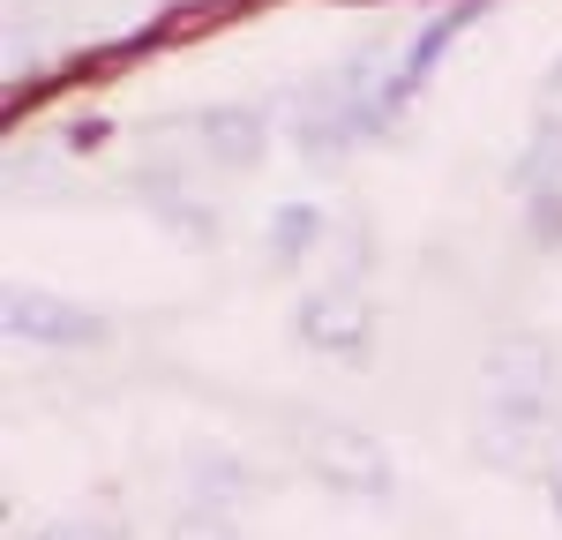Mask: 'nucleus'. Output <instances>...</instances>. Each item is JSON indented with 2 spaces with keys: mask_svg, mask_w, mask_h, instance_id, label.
I'll use <instances>...</instances> for the list:
<instances>
[{
  "mask_svg": "<svg viewBox=\"0 0 562 540\" xmlns=\"http://www.w3.org/2000/svg\"><path fill=\"white\" fill-rule=\"evenodd\" d=\"M473 458L503 481H562V398H503L480 391L473 405Z\"/></svg>",
  "mask_w": 562,
  "mask_h": 540,
  "instance_id": "1",
  "label": "nucleus"
},
{
  "mask_svg": "<svg viewBox=\"0 0 562 540\" xmlns=\"http://www.w3.org/2000/svg\"><path fill=\"white\" fill-rule=\"evenodd\" d=\"M293 458L315 488L330 495H352V503H383L397 488V458L375 428L360 420H338V413H301L293 420Z\"/></svg>",
  "mask_w": 562,
  "mask_h": 540,
  "instance_id": "2",
  "label": "nucleus"
},
{
  "mask_svg": "<svg viewBox=\"0 0 562 540\" xmlns=\"http://www.w3.org/2000/svg\"><path fill=\"white\" fill-rule=\"evenodd\" d=\"M166 540H248V533H240V518L217 510V503H180V518H173Z\"/></svg>",
  "mask_w": 562,
  "mask_h": 540,
  "instance_id": "12",
  "label": "nucleus"
},
{
  "mask_svg": "<svg viewBox=\"0 0 562 540\" xmlns=\"http://www.w3.org/2000/svg\"><path fill=\"white\" fill-rule=\"evenodd\" d=\"M548 510H555V518H562V481H555V488H548Z\"/></svg>",
  "mask_w": 562,
  "mask_h": 540,
  "instance_id": "15",
  "label": "nucleus"
},
{
  "mask_svg": "<svg viewBox=\"0 0 562 540\" xmlns=\"http://www.w3.org/2000/svg\"><path fill=\"white\" fill-rule=\"evenodd\" d=\"M180 481H188V503H217V510H240V503L262 495L256 458H240L233 443H188Z\"/></svg>",
  "mask_w": 562,
  "mask_h": 540,
  "instance_id": "8",
  "label": "nucleus"
},
{
  "mask_svg": "<svg viewBox=\"0 0 562 540\" xmlns=\"http://www.w3.org/2000/svg\"><path fill=\"white\" fill-rule=\"evenodd\" d=\"M383 83H375V68H346L338 83L323 76V83L301 90V121H293V135H301L307 158H330V150H346V143H360V135H383Z\"/></svg>",
  "mask_w": 562,
  "mask_h": 540,
  "instance_id": "3",
  "label": "nucleus"
},
{
  "mask_svg": "<svg viewBox=\"0 0 562 540\" xmlns=\"http://www.w3.org/2000/svg\"><path fill=\"white\" fill-rule=\"evenodd\" d=\"M0 323H8V338H15V346H45V353H83V346H98V338L113 330L90 301L45 293V285H8Z\"/></svg>",
  "mask_w": 562,
  "mask_h": 540,
  "instance_id": "5",
  "label": "nucleus"
},
{
  "mask_svg": "<svg viewBox=\"0 0 562 540\" xmlns=\"http://www.w3.org/2000/svg\"><path fill=\"white\" fill-rule=\"evenodd\" d=\"M480 8H487V0H458V8H450V15H435L428 31H420V38L405 45V60H397V76H383V113H397V105H405V98H413V90L428 83V76H435V60H442V53H450V45H458V31H465V23H473Z\"/></svg>",
  "mask_w": 562,
  "mask_h": 540,
  "instance_id": "9",
  "label": "nucleus"
},
{
  "mask_svg": "<svg viewBox=\"0 0 562 540\" xmlns=\"http://www.w3.org/2000/svg\"><path fill=\"white\" fill-rule=\"evenodd\" d=\"M375 330H383V308L360 278H330V285H307L293 301V338L323 360H368L375 353Z\"/></svg>",
  "mask_w": 562,
  "mask_h": 540,
  "instance_id": "4",
  "label": "nucleus"
},
{
  "mask_svg": "<svg viewBox=\"0 0 562 540\" xmlns=\"http://www.w3.org/2000/svg\"><path fill=\"white\" fill-rule=\"evenodd\" d=\"M188 143L211 166H225V173H248L270 150V113H256V105H203V113H188Z\"/></svg>",
  "mask_w": 562,
  "mask_h": 540,
  "instance_id": "7",
  "label": "nucleus"
},
{
  "mask_svg": "<svg viewBox=\"0 0 562 540\" xmlns=\"http://www.w3.org/2000/svg\"><path fill=\"white\" fill-rule=\"evenodd\" d=\"M23 540H128L113 518H53V526H38V533H23Z\"/></svg>",
  "mask_w": 562,
  "mask_h": 540,
  "instance_id": "13",
  "label": "nucleus"
},
{
  "mask_svg": "<svg viewBox=\"0 0 562 540\" xmlns=\"http://www.w3.org/2000/svg\"><path fill=\"white\" fill-rule=\"evenodd\" d=\"M540 113H548V121H562V60L548 68V83H540Z\"/></svg>",
  "mask_w": 562,
  "mask_h": 540,
  "instance_id": "14",
  "label": "nucleus"
},
{
  "mask_svg": "<svg viewBox=\"0 0 562 540\" xmlns=\"http://www.w3.org/2000/svg\"><path fill=\"white\" fill-rule=\"evenodd\" d=\"M480 391H503V398H562V353L540 330H503L480 353Z\"/></svg>",
  "mask_w": 562,
  "mask_h": 540,
  "instance_id": "6",
  "label": "nucleus"
},
{
  "mask_svg": "<svg viewBox=\"0 0 562 540\" xmlns=\"http://www.w3.org/2000/svg\"><path fill=\"white\" fill-rule=\"evenodd\" d=\"M143 195L158 203V218L173 225L188 248H203V240H217V211L211 203H195L188 188H180V173H143Z\"/></svg>",
  "mask_w": 562,
  "mask_h": 540,
  "instance_id": "10",
  "label": "nucleus"
},
{
  "mask_svg": "<svg viewBox=\"0 0 562 540\" xmlns=\"http://www.w3.org/2000/svg\"><path fill=\"white\" fill-rule=\"evenodd\" d=\"M315 240H330V218H323L315 203H285V211L270 218V263L293 270L301 256H315Z\"/></svg>",
  "mask_w": 562,
  "mask_h": 540,
  "instance_id": "11",
  "label": "nucleus"
}]
</instances>
